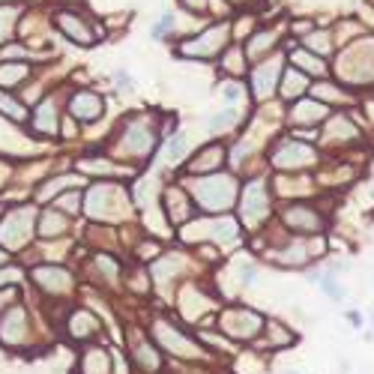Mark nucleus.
Masks as SVG:
<instances>
[{"instance_id":"f3484780","label":"nucleus","mask_w":374,"mask_h":374,"mask_svg":"<svg viewBox=\"0 0 374 374\" xmlns=\"http://www.w3.org/2000/svg\"><path fill=\"white\" fill-rule=\"evenodd\" d=\"M96 318L93 314H87V312H72V318H69V336L72 338H87V336H93L96 332Z\"/></svg>"},{"instance_id":"1a4fd4ad","label":"nucleus","mask_w":374,"mask_h":374,"mask_svg":"<svg viewBox=\"0 0 374 374\" xmlns=\"http://www.w3.org/2000/svg\"><path fill=\"white\" fill-rule=\"evenodd\" d=\"M224 36H228V27L224 24H219V27L207 30L198 36V43H189L186 48H183V54H195V57H213L219 48L224 45Z\"/></svg>"},{"instance_id":"2eb2a0df","label":"nucleus","mask_w":374,"mask_h":374,"mask_svg":"<svg viewBox=\"0 0 374 374\" xmlns=\"http://www.w3.org/2000/svg\"><path fill=\"white\" fill-rule=\"evenodd\" d=\"M66 231H69V219L63 213H57V210L39 213V234L43 237H60Z\"/></svg>"},{"instance_id":"473e14b6","label":"nucleus","mask_w":374,"mask_h":374,"mask_svg":"<svg viewBox=\"0 0 374 374\" xmlns=\"http://www.w3.org/2000/svg\"><path fill=\"white\" fill-rule=\"evenodd\" d=\"M171 27H174V19H171V15H162V21L153 27V36H162V33H168Z\"/></svg>"},{"instance_id":"c756f323","label":"nucleus","mask_w":374,"mask_h":374,"mask_svg":"<svg viewBox=\"0 0 374 374\" xmlns=\"http://www.w3.org/2000/svg\"><path fill=\"white\" fill-rule=\"evenodd\" d=\"M314 281H320V288L327 290V294H329L332 299H342V296H344V290L338 288V285H336V281H332L329 276H323V279H314Z\"/></svg>"},{"instance_id":"4be33fe9","label":"nucleus","mask_w":374,"mask_h":374,"mask_svg":"<svg viewBox=\"0 0 374 374\" xmlns=\"http://www.w3.org/2000/svg\"><path fill=\"white\" fill-rule=\"evenodd\" d=\"M81 374H108V356L105 351H90L84 356V365H81Z\"/></svg>"},{"instance_id":"2f4dec72","label":"nucleus","mask_w":374,"mask_h":374,"mask_svg":"<svg viewBox=\"0 0 374 374\" xmlns=\"http://www.w3.org/2000/svg\"><path fill=\"white\" fill-rule=\"evenodd\" d=\"M224 66H228L231 72H243V54H239V51L228 54V60H224Z\"/></svg>"},{"instance_id":"f257e3e1","label":"nucleus","mask_w":374,"mask_h":374,"mask_svg":"<svg viewBox=\"0 0 374 374\" xmlns=\"http://www.w3.org/2000/svg\"><path fill=\"white\" fill-rule=\"evenodd\" d=\"M33 213L30 207H19V210H10L3 213L0 219V246L3 248H21L24 243L30 239V231H33Z\"/></svg>"},{"instance_id":"e433bc0d","label":"nucleus","mask_w":374,"mask_h":374,"mask_svg":"<svg viewBox=\"0 0 374 374\" xmlns=\"http://www.w3.org/2000/svg\"><path fill=\"white\" fill-rule=\"evenodd\" d=\"M10 264V255H6V248H0V267H6Z\"/></svg>"},{"instance_id":"5701e85b","label":"nucleus","mask_w":374,"mask_h":374,"mask_svg":"<svg viewBox=\"0 0 374 374\" xmlns=\"http://www.w3.org/2000/svg\"><path fill=\"white\" fill-rule=\"evenodd\" d=\"M183 156H186V135H171V141L165 144V159L174 165V162H180Z\"/></svg>"},{"instance_id":"c85d7f7f","label":"nucleus","mask_w":374,"mask_h":374,"mask_svg":"<svg viewBox=\"0 0 374 374\" xmlns=\"http://www.w3.org/2000/svg\"><path fill=\"white\" fill-rule=\"evenodd\" d=\"M57 207H60L63 213H78L81 198L78 195H63V198H57Z\"/></svg>"},{"instance_id":"c9c22d12","label":"nucleus","mask_w":374,"mask_h":374,"mask_svg":"<svg viewBox=\"0 0 374 374\" xmlns=\"http://www.w3.org/2000/svg\"><path fill=\"white\" fill-rule=\"evenodd\" d=\"M183 3H186V6H198V10H204V3H207V0H183Z\"/></svg>"},{"instance_id":"393cba45","label":"nucleus","mask_w":374,"mask_h":374,"mask_svg":"<svg viewBox=\"0 0 374 374\" xmlns=\"http://www.w3.org/2000/svg\"><path fill=\"white\" fill-rule=\"evenodd\" d=\"M135 356H138V365L144 371H159V353H153V347L150 344H141L135 351Z\"/></svg>"},{"instance_id":"bb28decb","label":"nucleus","mask_w":374,"mask_h":374,"mask_svg":"<svg viewBox=\"0 0 374 374\" xmlns=\"http://www.w3.org/2000/svg\"><path fill=\"white\" fill-rule=\"evenodd\" d=\"M72 183H81L78 177H60V180H51V183H45L43 189H39V198H51L57 189H63V186H72Z\"/></svg>"},{"instance_id":"ddd939ff","label":"nucleus","mask_w":374,"mask_h":374,"mask_svg":"<svg viewBox=\"0 0 374 374\" xmlns=\"http://www.w3.org/2000/svg\"><path fill=\"white\" fill-rule=\"evenodd\" d=\"M33 129L39 132V135H54L57 129H60V123H57V111L51 102H43L33 111Z\"/></svg>"},{"instance_id":"7c9ffc66","label":"nucleus","mask_w":374,"mask_h":374,"mask_svg":"<svg viewBox=\"0 0 374 374\" xmlns=\"http://www.w3.org/2000/svg\"><path fill=\"white\" fill-rule=\"evenodd\" d=\"M21 276H24V272H21L19 267H10V264H6V267L0 270V288H3V285H10V281H19Z\"/></svg>"},{"instance_id":"39448f33","label":"nucleus","mask_w":374,"mask_h":374,"mask_svg":"<svg viewBox=\"0 0 374 374\" xmlns=\"http://www.w3.org/2000/svg\"><path fill=\"white\" fill-rule=\"evenodd\" d=\"M243 219L252 224L257 222L261 215H267V186H264L261 180H255V183H248V186L243 189Z\"/></svg>"},{"instance_id":"4468645a","label":"nucleus","mask_w":374,"mask_h":374,"mask_svg":"<svg viewBox=\"0 0 374 374\" xmlns=\"http://www.w3.org/2000/svg\"><path fill=\"white\" fill-rule=\"evenodd\" d=\"M276 75H279V60L264 63L261 69L255 72V96L257 99H267L272 93V84H276Z\"/></svg>"},{"instance_id":"423d86ee","label":"nucleus","mask_w":374,"mask_h":374,"mask_svg":"<svg viewBox=\"0 0 374 374\" xmlns=\"http://www.w3.org/2000/svg\"><path fill=\"white\" fill-rule=\"evenodd\" d=\"M33 281H36L43 290H48V294H66V290L72 288V276L66 272L63 267H36L30 272Z\"/></svg>"},{"instance_id":"7ed1b4c3","label":"nucleus","mask_w":374,"mask_h":374,"mask_svg":"<svg viewBox=\"0 0 374 374\" xmlns=\"http://www.w3.org/2000/svg\"><path fill=\"white\" fill-rule=\"evenodd\" d=\"M27 332H30V318L24 312V305H10V309L0 312V344L19 347L24 344Z\"/></svg>"},{"instance_id":"0eeeda50","label":"nucleus","mask_w":374,"mask_h":374,"mask_svg":"<svg viewBox=\"0 0 374 374\" xmlns=\"http://www.w3.org/2000/svg\"><path fill=\"white\" fill-rule=\"evenodd\" d=\"M272 162H276L279 168H303V165L314 162V150L305 144H296V141H285L279 153L272 156Z\"/></svg>"},{"instance_id":"f704fd0d","label":"nucleus","mask_w":374,"mask_h":374,"mask_svg":"<svg viewBox=\"0 0 374 374\" xmlns=\"http://www.w3.org/2000/svg\"><path fill=\"white\" fill-rule=\"evenodd\" d=\"M224 96H228V99H237V96H239V90H237L234 84H228V90H224Z\"/></svg>"},{"instance_id":"72a5a7b5","label":"nucleus","mask_w":374,"mask_h":374,"mask_svg":"<svg viewBox=\"0 0 374 374\" xmlns=\"http://www.w3.org/2000/svg\"><path fill=\"white\" fill-rule=\"evenodd\" d=\"M75 132H78V129H75V123L72 120H63V135L66 138H75Z\"/></svg>"},{"instance_id":"9b49d317","label":"nucleus","mask_w":374,"mask_h":374,"mask_svg":"<svg viewBox=\"0 0 374 374\" xmlns=\"http://www.w3.org/2000/svg\"><path fill=\"white\" fill-rule=\"evenodd\" d=\"M224 329H228L231 336H239V338H252L255 332L261 329V318H257L255 312H248V309L231 312L228 318H224Z\"/></svg>"},{"instance_id":"a878e982","label":"nucleus","mask_w":374,"mask_h":374,"mask_svg":"<svg viewBox=\"0 0 374 374\" xmlns=\"http://www.w3.org/2000/svg\"><path fill=\"white\" fill-rule=\"evenodd\" d=\"M294 63L299 66V69H309V72H314V75H320V72H323V63L318 60V57L305 54V51H296V54H294Z\"/></svg>"},{"instance_id":"412c9836","label":"nucleus","mask_w":374,"mask_h":374,"mask_svg":"<svg viewBox=\"0 0 374 374\" xmlns=\"http://www.w3.org/2000/svg\"><path fill=\"white\" fill-rule=\"evenodd\" d=\"M303 90H305V78L296 69H288L285 78H281V93H285L288 99H296Z\"/></svg>"},{"instance_id":"a211bd4d","label":"nucleus","mask_w":374,"mask_h":374,"mask_svg":"<svg viewBox=\"0 0 374 374\" xmlns=\"http://www.w3.org/2000/svg\"><path fill=\"white\" fill-rule=\"evenodd\" d=\"M327 117V108L320 102H312V99H305V102H299L294 108V120H303V123H318Z\"/></svg>"},{"instance_id":"9d476101","label":"nucleus","mask_w":374,"mask_h":374,"mask_svg":"<svg viewBox=\"0 0 374 374\" xmlns=\"http://www.w3.org/2000/svg\"><path fill=\"white\" fill-rule=\"evenodd\" d=\"M69 114L84 123H93L99 114H102V99L96 93H90V90H78V93L69 99Z\"/></svg>"},{"instance_id":"dca6fc26","label":"nucleus","mask_w":374,"mask_h":374,"mask_svg":"<svg viewBox=\"0 0 374 374\" xmlns=\"http://www.w3.org/2000/svg\"><path fill=\"white\" fill-rule=\"evenodd\" d=\"M0 114H3V117H10L12 123H24V120L30 117L27 105H24L21 99H15L12 93H3V90H0Z\"/></svg>"},{"instance_id":"b1692460","label":"nucleus","mask_w":374,"mask_h":374,"mask_svg":"<svg viewBox=\"0 0 374 374\" xmlns=\"http://www.w3.org/2000/svg\"><path fill=\"white\" fill-rule=\"evenodd\" d=\"M15 15H19L15 6H0V43H6V39H10V33L15 27Z\"/></svg>"},{"instance_id":"cd10ccee","label":"nucleus","mask_w":374,"mask_h":374,"mask_svg":"<svg viewBox=\"0 0 374 374\" xmlns=\"http://www.w3.org/2000/svg\"><path fill=\"white\" fill-rule=\"evenodd\" d=\"M237 117H239L237 111H222V114H215V117L210 120V129L219 132V129H224V126H231V123H237Z\"/></svg>"},{"instance_id":"f03ea898","label":"nucleus","mask_w":374,"mask_h":374,"mask_svg":"<svg viewBox=\"0 0 374 374\" xmlns=\"http://www.w3.org/2000/svg\"><path fill=\"white\" fill-rule=\"evenodd\" d=\"M234 192L237 189L231 177H210L195 186V195L204 210H228L231 201H234Z\"/></svg>"},{"instance_id":"f8f14e48","label":"nucleus","mask_w":374,"mask_h":374,"mask_svg":"<svg viewBox=\"0 0 374 374\" xmlns=\"http://www.w3.org/2000/svg\"><path fill=\"white\" fill-rule=\"evenodd\" d=\"M57 27H60L66 36H72L75 43H81V45H93L96 43L93 33H90V27L78 19V15H72V12H60V15H57Z\"/></svg>"},{"instance_id":"6ab92c4d","label":"nucleus","mask_w":374,"mask_h":374,"mask_svg":"<svg viewBox=\"0 0 374 374\" xmlns=\"http://www.w3.org/2000/svg\"><path fill=\"white\" fill-rule=\"evenodd\" d=\"M27 78V66L24 63H0V87H15Z\"/></svg>"},{"instance_id":"20e7f679","label":"nucleus","mask_w":374,"mask_h":374,"mask_svg":"<svg viewBox=\"0 0 374 374\" xmlns=\"http://www.w3.org/2000/svg\"><path fill=\"white\" fill-rule=\"evenodd\" d=\"M156 338H159V344L165 347V351L177 353V356H198V344L192 342V338H186L177 327H171V323H156L153 327Z\"/></svg>"},{"instance_id":"6e6552de","label":"nucleus","mask_w":374,"mask_h":374,"mask_svg":"<svg viewBox=\"0 0 374 374\" xmlns=\"http://www.w3.org/2000/svg\"><path fill=\"white\" fill-rule=\"evenodd\" d=\"M285 224L296 234H314V231H320V215L303 204H294L285 210Z\"/></svg>"},{"instance_id":"aec40b11","label":"nucleus","mask_w":374,"mask_h":374,"mask_svg":"<svg viewBox=\"0 0 374 374\" xmlns=\"http://www.w3.org/2000/svg\"><path fill=\"white\" fill-rule=\"evenodd\" d=\"M222 147H207L201 150V156L192 162V171H213V168H219V162H222Z\"/></svg>"}]
</instances>
